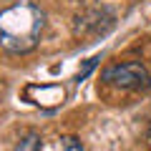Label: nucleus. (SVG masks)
Wrapping results in <instances>:
<instances>
[{
  "label": "nucleus",
  "instance_id": "1",
  "mask_svg": "<svg viewBox=\"0 0 151 151\" xmlns=\"http://www.w3.org/2000/svg\"><path fill=\"white\" fill-rule=\"evenodd\" d=\"M43 25V10L30 0H20L0 13V45L10 53H30L38 45Z\"/></svg>",
  "mask_w": 151,
  "mask_h": 151
},
{
  "label": "nucleus",
  "instance_id": "2",
  "mask_svg": "<svg viewBox=\"0 0 151 151\" xmlns=\"http://www.w3.org/2000/svg\"><path fill=\"white\" fill-rule=\"evenodd\" d=\"M101 81L121 88V91H146L151 86V73L139 60H126V63L108 65L101 73Z\"/></svg>",
  "mask_w": 151,
  "mask_h": 151
},
{
  "label": "nucleus",
  "instance_id": "3",
  "mask_svg": "<svg viewBox=\"0 0 151 151\" xmlns=\"http://www.w3.org/2000/svg\"><path fill=\"white\" fill-rule=\"evenodd\" d=\"M13 151H40V136L33 134V131H30V134H25L20 141H18V146Z\"/></svg>",
  "mask_w": 151,
  "mask_h": 151
},
{
  "label": "nucleus",
  "instance_id": "4",
  "mask_svg": "<svg viewBox=\"0 0 151 151\" xmlns=\"http://www.w3.org/2000/svg\"><path fill=\"white\" fill-rule=\"evenodd\" d=\"M60 151H83V144L78 136H63L60 139Z\"/></svg>",
  "mask_w": 151,
  "mask_h": 151
}]
</instances>
